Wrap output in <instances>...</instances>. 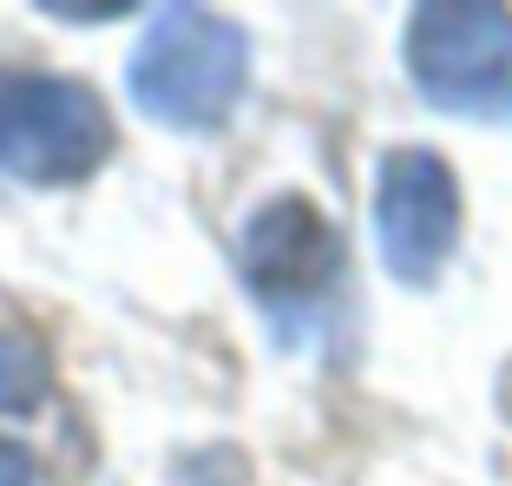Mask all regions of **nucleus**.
Returning <instances> with one entry per match:
<instances>
[{"instance_id": "obj_7", "label": "nucleus", "mask_w": 512, "mask_h": 486, "mask_svg": "<svg viewBox=\"0 0 512 486\" xmlns=\"http://www.w3.org/2000/svg\"><path fill=\"white\" fill-rule=\"evenodd\" d=\"M0 486H33V454L14 441H0Z\"/></svg>"}, {"instance_id": "obj_1", "label": "nucleus", "mask_w": 512, "mask_h": 486, "mask_svg": "<svg viewBox=\"0 0 512 486\" xmlns=\"http://www.w3.org/2000/svg\"><path fill=\"white\" fill-rule=\"evenodd\" d=\"M243 79H250L243 27L204 7H158L125 66L132 106L171 132H217L237 112Z\"/></svg>"}, {"instance_id": "obj_2", "label": "nucleus", "mask_w": 512, "mask_h": 486, "mask_svg": "<svg viewBox=\"0 0 512 486\" xmlns=\"http://www.w3.org/2000/svg\"><path fill=\"white\" fill-rule=\"evenodd\" d=\"M407 73L434 112L512 125V14L493 0H427L407 14Z\"/></svg>"}, {"instance_id": "obj_4", "label": "nucleus", "mask_w": 512, "mask_h": 486, "mask_svg": "<svg viewBox=\"0 0 512 486\" xmlns=\"http://www.w3.org/2000/svg\"><path fill=\"white\" fill-rule=\"evenodd\" d=\"M375 243L394 283L427 289L460 250V178L440 152L401 145L375 171Z\"/></svg>"}, {"instance_id": "obj_6", "label": "nucleus", "mask_w": 512, "mask_h": 486, "mask_svg": "<svg viewBox=\"0 0 512 486\" xmlns=\"http://www.w3.org/2000/svg\"><path fill=\"white\" fill-rule=\"evenodd\" d=\"M46 388H53V375H46L40 342L14 322H0V414H33Z\"/></svg>"}, {"instance_id": "obj_9", "label": "nucleus", "mask_w": 512, "mask_h": 486, "mask_svg": "<svg viewBox=\"0 0 512 486\" xmlns=\"http://www.w3.org/2000/svg\"><path fill=\"white\" fill-rule=\"evenodd\" d=\"M506 414H512V375H506Z\"/></svg>"}, {"instance_id": "obj_5", "label": "nucleus", "mask_w": 512, "mask_h": 486, "mask_svg": "<svg viewBox=\"0 0 512 486\" xmlns=\"http://www.w3.org/2000/svg\"><path fill=\"white\" fill-rule=\"evenodd\" d=\"M335 263V230L322 224V211L309 198H270L263 211L243 224V276H250L256 303H316L329 289Z\"/></svg>"}, {"instance_id": "obj_8", "label": "nucleus", "mask_w": 512, "mask_h": 486, "mask_svg": "<svg viewBox=\"0 0 512 486\" xmlns=\"http://www.w3.org/2000/svg\"><path fill=\"white\" fill-rule=\"evenodd\" d=\"M46 14H60V20H112L119 7H46Z\"/></svg>"}, {"instance_id": "obj_3", "label": "nucleus", "mask_w": 512, "mask_h": 486, "mask_svg": "<svg viewBox=\"0 0 512 486\" xmlns=\"http://www.w3.org/2000/svg\"><path fill=\"white\" fill-rule=\"evenodd\" d=\"M112 119L79 79H0V178L14 184H79L106 165Z\"/></svg>"}]
</instances>
